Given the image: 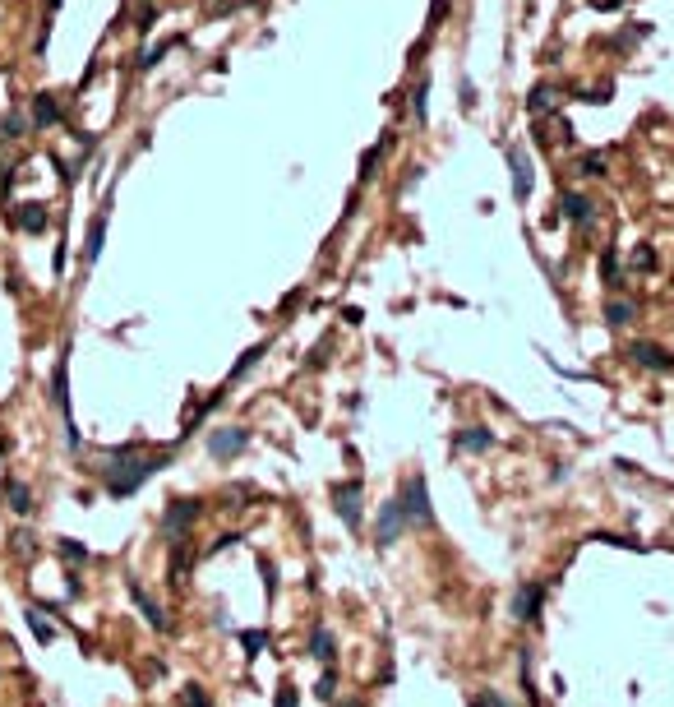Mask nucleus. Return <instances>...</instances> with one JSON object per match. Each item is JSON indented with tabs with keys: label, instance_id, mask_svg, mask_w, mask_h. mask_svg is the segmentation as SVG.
<instances>
[{
	"label": "nucleus",
	"instance_id": "8",
	"mask_svg": "<svg viewBox=\"0 0 674 707\" xmlns=\"http://www.w3.org/2000/svg\"><path fill=\"white\" fill-rule=\"evenodd\" d=\"M332 508H337V518L351 531L360 527V481H342V486L332 490Z\"/></svg>",
	"mask_w": 674,
	"mask_h": 707
},
{
	"label": "nucleus",
	"instance_id": "20",
	"mask_svg": "<svg viewBox=\"0 0 674 707\" xmlns=\"http://www.w3.org/2000/svg\"><path fill=\"white\" fill-rule=\"evenodd\" d=\"M591 209H596V204L582 199V194H573V190L564 194V218H573V222H591Z\"/></svg>",
	"mask_w": 674,
	"mask_h": 707
},
{
	"label": "nucleus",
	"instance_id": "22",
	"mask_svg": "<svg viewBox=\"0 0 674 707\" xmlns=\"http://www.w3.org/2000/svg\"><path fill=\"white\" fill-rule=\"evenodd\" d=\"M241 647H245V656L255 661V656L268 647V633H264V629H245V633H241Z\"/></svg>",
	"mask_w": 674,
	"mask_h": 707
},
{
	"label": "nucleus",
	"instance_id": "5",
	"mask_svg": "<svg viewBox=\"0 0 674 707\" xmlns=\"http://www.w3.org/2000/svg\"><path fill=\"white\" fill-rule=\"evenodd\" d=\"M125 592H130V601L139 606V615H144L148 629H171V615H166V610L157 606L153 597H148V587L139 583V578H125Z\"/></svg>",
	"mask_w": 674,
	"mask_h": 707
},
{
	"label": "nucleus",
	"instance_id": "13",
	"mask_svg": "<svg viewBox=\"0 0 674 707\" xmlns=\"http://www.w3.org/2000/svg\"><path fill=\"white\" fill-rule=\"evenodd\" d=\"M33 125H37V130L60 125V102H55L51 93H37V102H33Z\"/></svg>",
	"mask_w": 674,
	"mask_h": 707
},
{
	"label": "nucleus",
	"instance_id": "12",
	"mask_svg": "<svg viewBox=\"0 0 674 707\" xmlns=\"http://www.w3.org/2000/svg\"><path fill=\"white\" fill-rule=\"evenodd\" d=\"M310 656H314V661H328V666H332V656H337V638H332V629L314 624V633H310Z\"/></svg>",
	"mask_w": 674,
	"mask_h": 707
},
{
	"label": "nucleus",
	"instance_id": "11",
	"mask_svg": "<svg viewBox=\"0 0 674 707\" xmlns=\"http://www.w3.org/2000/svg\"><path fill=\"white\" fill-rule=\"evenodd\" d=\"M633 356H638L647 370H674V356L670 352H661L656 343H633Z\"/></svg>",
	"mask_w": 674,
	"mask_h": 707
},
{
	"label": "nucleus",
	"instance_id": "28",
	"mask_svg": "<svg viewBox=\"0 0 674 707\" xmlns=\"http://www.w3.org/2000/svg\"><path fill=\"white\" fill-rule=\"evenodd\" d=\"M185 707H213L208 689H203V685H185Z\"/></svg>",
	"mask_w": 674,
	"mask_h": 707
},
{
	"label": "nucleus",
	"instance_id": "36",
	"mask_svg": "<svg viewBox=\"0 0 674 707\" xmlns=\"http://www.w3.org/2000/svg\"><path fill=\"white\" fill-rule=\"evenodd\" d=\"M337 707H365V703H360V698H351V703H337Z\"/></svg>",
	"mask_w": 674,
	"mask_h": 707
},
{
	"label": "nucleus",
	"instance_id": "26",
	"mask_svg": "<svg viewBox=\"0 0 674 707\" xmlns=\"http://www.w3.org/2000/svg\"><path fill=\"white\" fill-rule=\"evenodd\" d=\"M314 694H319L323 703H332V698H337V670H332V666L319 675V685H314Z\"/></svg>",
	"mask_w": 674,
	"mask_h": 707
},
{
	"label": "nucleus",
	"instance_id": "16",
	"mask_svg": "<svg viewBox=\"0 0 674 707\" xmlns=\"http://www.w3.org/2000/svg\"><path fill=\"white\" fill-rule=\"evenodd\" d=\"M107 218H111V213L102 209L97 218H93V227H88V245H83V259H88V264H97V254H102V241H107Z\"/></svg>",
	"mask_w": 674,
	"mask_h": 707
},
{
	"label": "nucleus",
	"instance_id": "6",
	"mask_svg": "<svg viewBox=\"0 0 674 707\" xmlns=\"http://www.w3.org/2000/svg\"><path fill=\"white\" fill-rule=\"evenodd\" d=\"M245 444H250V430H245V425H222V430L208 435V454L217 458V463H231Z\"/></svg>",
	"mask_w": 674,
	"mask_h": 707
},
{
	"label": "nucleus",
	"instance_id": "9",
	"mask_svg": "<svg viewBox=\"0 0 674 707\" xmlns=\"http://www.w3.org/2000/svg\"><path fill=\"white\" fill-rule=\"evenodd\" d=\"M402 527H407V518H402V504L398 499H388L384 508H379V522H375V541L379 546H393L402 536Z\"/></svg>",
	"mask_w": 674,
	"mask_h": 707
},
{
	"label": "nucleus",
	"instance_id": "7",
	"mask_svg": "<svg viewBox=\"0 0 674 707\" xmlns=\"http://www.w3.org/2000/svg\"><path fill=\"white\" fill-rule=\"evenodd\" d=\"M541 601H545V583H522L518 592H513L508 610H513V619H522V624H536V619H541Z\"/></svg>",
	"mask_w": 674,
	"mask_h": 707
},
{
	"label": "nucleus",
	"instance_id": "2",
	"mask_svg": "<svg viewBox=\"0 0 674 707\" xmlns=\"http://www.w3.org/2000/svg\"><path fill=\"white\" fill-rule=\"evenodd\" d=\"M199 513H203L199 499H171V504L162 508V536H166V546L189 541V527L199 522Z\"/></svg>",
	"mask_w": 674,
	"mask_h": 707
},
{
	"label": "nucleus",
	"instance_id": "30",
	"mask_svg": "<svg viewBox=\"0 0 674 707\" xmlns=\"http://www.w3.org/2000/svg\"><path fill=\"white\" fill-rule=\"evenodd\" d=\"M379 153H384V144H379V148H370V153L360 157V176H365V180L375 176V162H379Z\"/></svg>",
	"mask_w": 674,
	"mask_h": 707
},
{
	"label": "nucleus",
	"instance_id": "17",
	"mask_svg": "<svg viewBox=\"0 0 674 707\" xmlns=\"http://www.w3.org/2000/svg\"><path fill=\"white\" fill-rule=\"evenodd\" d=\"M23 619H28V629H33V638L42 642V647H51V642H55V624H46V615H42L37 606L23 610Z\"/></svg>",
	"mask_w": 674,
	"mask_h": 707
},
{
	"label": "nucleus",
	"instance_id": "14",
	"mask_svg": "<svg viewBox=\"0 0 674 707\" xmlns=\"http://www.w3.org/2000/svg\"><path fill=\"white\" fill-rule=\"evenodd\" d=\"M457 449H462V454H485V449H494V435L480 430V425H471V430H457Z\"/></svg>",
	"mask_w": 674,
	"mask_h": 707
},
{
	"label": "nucleus",
	"instance_id": "19",
	"mask_svg": "<svg viewBox=\"0 0 674 707\" xmlns=\"http://www.w3.org/2000/svg\"><path fill=\"white\" fill-rule=\"evenodd\" d=\"M605 319L609 324H633L638 319V300H619V296L605 300Z\"/></svg>",
	"mask_w": 674,
	"mask_h": 707
},
{
	"label": "nucleus",
	"instance_id": "3",
	"mask_svg": "<svg viewBox=\"0 0 674 707\" xmlns=\"http://www.w3.org/2000/svg\"><path fill=\"white\" fill-rule=\"evenodd\" d=\"M51 402L55 411H60V421H65V444L69 449H79V430H74V416H69V347H60V356H55V375H51Z\"/></svg>",
	"mask_w": 674,
	"mask_h": 707
},
{
	"label": "nucleus",
	"instance_id": "34",
	"mask_svg": "<svg viewBox=\"0 0 674 707\" xmlns=\"http://www.w3.org/2000/svg\"><path fill=\"white\" fill-rule=\"evenodd\" d=\"M633 264H638V268H652L656 254H652V250H638V254H633Z\"/></svg>",
	"mask_w": 674,
	"mask_h": 707
},
{
	"label": "nucleus",
	"instance_id": "23",
	"mask_svg": "<svg viewBox=\"0 0 674 707\" xmlns=\"http://www.w3.org/2000/svg\"><path fill=\"white\" fill-rule=\"evenodd\" d=\"M600 277H605L609 287H614V282H619V250H614V245H609V250L600 254Z\"/></svg>",
	"mask_w": 674,
	"mask_h": 707
},
{
	"label": "nucleus",
	"instance_id": "27",
	"mask_svg": "<svg viewBox=\"0 0 674 707\" xmlns=\"http://www.w3.org/2000/svg\"><path fill=\"white\" fill-rule=\"evenodd\" d=\"M259 356H264V343H259V347H250V352H245V356H241V361H236V365H231V379H241V375H245V370H255V365H259Z\"/></svg>",
	"mask_w": 674,
	"mask_h": 707
},
{
	"label": "nucleus",
	"instance_id": "25",
	"mask_svg": "<svg viewBox=\"0 0 674 707\" xmlns=\"http://www.w3.org/2000/svg\"><path fill=\"white\" fill-rule=\"evenodd\" d=\"M471 707H513V703L499 694V689H476V694H471Z\"/></svg>",
	"mask_w": 674,
	"mask_h": 707
},
{
	"label": "nucleus",
	"instance_id": "35",
	"mask_svg": "<svg viewBox=\"0 0 674 707\" xmlns=\"http://www.w3.org/2000/svg\"><path fill=\"white\" fill-rule=\"evenodd\" d=\"M430 19H434V23L443 19V0H434V14H430Z\"/></svg>",
	"mask_w": 674,
	"mask_h": 707
},
{
	"label": "nucleus",
	"instance_id": "18",
	"mask_svg": "<svg viewBox=\"0 0 674 707\" xmlns=\"http://www.w3.org/2000/svg\"><path fill=\"white\" fill-rule=\"evenodd\" d=\"M14 222H19V227H23V232H46V222H51V218H46V209H37V204H28V209H19V213H14Z\"/></svg>",
	"mask_w": 674,
	"mask_h": 707
},
{
	"label": "nucleus",
	"instance_id": "10",
	"mask_svg": "<svg viewBox=\"0 0 674 707\" xmlns=\"http://www.w3.org/2000/svg\"><path fill=\"white\" fill-rule=\"evenodd\" d=\"M508 171H513V194L518 199H527L531 185H536V176H531V157L527 148H508Z\"/></svg>",
	"mask_w": 674,
	"mask_h": 707
},
{
	"label": "nucleus",
	"instance_id": "31",
	"mask_svg": "<svg viewBox=\"0 0 674 707\" xmlns=\"http://www.w3.org/2000/svg\"><path fill=\"white\" fill-rule=\"evenodd\" d=\"M582 176H605V162L600 157H582Z\"/></svg>",
	"mask_w": 674,
	"mask_h": 707
},
{
	"label": "nucleus",
	"instance_id": "33",
	"mask_svg": "<svg viewBox=\"0 0 674 707\" xmlns=\"http://www.w3.org/2000/svg\"><path fill=\"white\" fill-rule=\"evenodd\" d=\"M19 134H23V121H19V116H10V121H5V139H19Z\"/></svg>",
	"mask_w": 674,
	"mask_h": 707
},
{
	"label": "nucleus",
	"instance_id": "32",
	"mask_svg": "<svg viewBox=\"0 0 674 707\" xmlns=\"http://www.w3.org/2000/svg\"><path fill=\"white\" fill-rule=\"evenodd\" d=\"M277 707H300V698H296V689H277Z\"/></svg>",
	"mask_w": 674,
	"mask_h": 707
},
{
	"label": "nucleus",
	"instance_id": "21",
	"mask_svg": "<svg viewBox=\"0 0 674 707\" xmlns=\"http://www.w3.org/2000/svg\"><path fill=\"white\" fill-rule=\"evenodd\" d=\"M55 550L65 555L69 564H88V546H79L74 536H60V541H55Z\"/></svg>",
	"mask_w": 674,
	"mask_h": 707
},
{
	"label": "nucleus",
	"instance_id": "29",
	"mask_svg": "<svg viewBox=\"0 0 674 707\" xmlns=\"http://www.w3.org/2000/svg\"><path fill=\"white\" fill-rule=\"evenodd\" d=\"M236 541H245V536H241V531H222V536H217V541H213L208 546V555H217V550H231V546Z\"/></svg>",
	"mask_w": 674,
	"mask_h": 707
},
{
	"label": "nucleus",
	"instance_id": "15",
	"mask_svg": "<svg viewBox=\"0 0 674 707\" xmlns=\"http://www.w3.org/2000/svg\"><path fill=\"white\" fill-rule=\"evenodd\" d=\"M5 504H10V513H19V518L33 513V495H28L23 481H5Z\"/></svg>",
	"mask_w": 674,
	"mask_h": 707
},
{
	"label": "nucleus",
	"instance_id": "24",
	"mask_svg": "<svg viewBox=\"0 0 674 707\" xmlns=\"http://www.w3.org/2000/svg\"><path fill=\"white\" fill-rule=\"evenodd\" d=\"M411 111H416V121H425V116H430V84H425V79H420L416 93H411Z\"/></svg>",
	"mask_w": 674,
	"mask_h": 707
},
{
	"label": "nucleus",
	"instance_id": "4",
	"mask_svg": "<svg viewBox=\"0 0 674 707\" xmlns=\"http://www.w3.org/2000/svg\"><path fill=\"white\" fill-rule=\"evenodd\" d=\"M398 504H402V518H407V522H416V527H425V522L434 518V508H430V490H425V476H407V486H402Z\"/></svg>",
	"mask_w": 674,
	"mask_h": 707
},
{
	"label": "nucleus",
	"instance_id": "1",
	"mask_svg": "<svg viewBox=\"0 0 674 707\" xmlns=\"http://www.w3.org/2000/svg\"><path fill=\"white\" fill-rule=\"evenodd\" d=\"M171 458H176V449L153 454V458H139V444H116V449L107 454V467H97V472H102V481H107L111 499H130V495H139L157 472H166Z\"/></svg>",
	"mask_w": 674,
	"mask_h": 707
}]
</instances>
